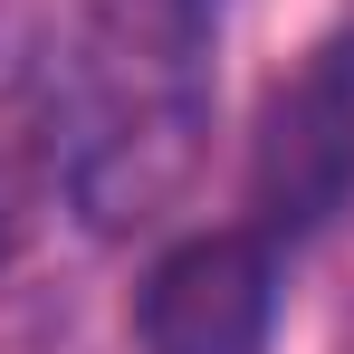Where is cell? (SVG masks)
<instances>
[{
    "label": "cell",
    "instance_id": "6da1fadb",
    "mask_svg": "<svg viewBox=\"0 0 354 354\" xmlns=\"http://www.w3.org/2000/svg\"><path fill=\"white\" fill-rule=\"evenodd\" d=\"M278 326V239L268 230H201L153 259L134 297L144 354H268Z\"/></svg>",
    "mask_w": 354,
    "mask_h": 354
},
{
    "label": "cell",
    "instance_id": "7a4b0ae2",
    "mask_svg": "<svg viewBox=\"0 0 354 354\" xmlns=\"http://www.w3.org/2000/svg\"><path fill=\"white\" fill-rule=\"evenodd\" d=\"M354 192V39H326L268 106L259 134V230H316Z\"/></svg>",
    "mask_w": 354,
    "mask_h": 354
}]
</instances>
